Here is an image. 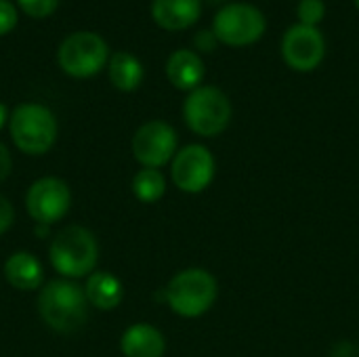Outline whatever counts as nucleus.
Instances as JSON below:
<instances>
[{"instance_id": "nucleus-1", "label": "nucleus", "mask_w": 359, "mask_h": 357, "mask_svg": "<svg viewBox=\"0 0 359 357\" xmlns=\"http://www.w3.org/2000/svg\"><path fill=\"white\" fill-rule=\"evenodd\" d=\"M38 311L42 322L61 335L80 330L88 316V301L84 288L74 280H50L40 288Z\"/></svg>"}, {"instance_id": "nucleus-2", "label": "nucleus", "mask_w": 359, "mask_h": 357, "mask_svg": "<svg viewBox=\"0 0 359 357\" xmlns=\"http://www.w3.org/2000/svg\"><path fill=\"white\" fill-rule=\"evenodd\" d=\"M48 259L53 269L65 280L88 278L99 263V242L90 229L69 225L50 240Z\"/></svg>"}, {"instance_id": "nucleus-3", "label": "nucleus", "mask_w": 359, "mask_h": 357, "mask_svg": "<svg viewBox=\"0 0 359 357\" xmlns=\"http://www.w3.org/2000/svg\"><path fill=\"white\" fill-rule=\"evenodd\" d=\"M219 297L217 278L202 267H189L170 278L164 288V301L172 314L194 320L212 309Z\"/></svg>"}, {"instance_id": "nucleus-4", "label": "nucleus", "mask_w": 359, "mask_h": 357, "mask_svg": "<svg viewBox=\"0 0 359 357\" xmlns=\"http://www.w3.org/2000/svg\"><path fill=\"white\" fill-rule=\"evenodd\" d=\"M233 116V107L225 90L212 84H202L187 93L183 101V120L198 137H219L227 130Z\"/></svg>"}, {"instance_id": "nucleus-5", "label": "nucleus", "mask_w": 359, "mask_h": 357, "mask_svg": "<svg viewBox=\"0 0 359 357\" xmlns=\"http://www.w3.org/2000/svg\"><path fill=\"white\" fill-rule=\"evenodd\" d=\"M11 139L27 156L46 154L57 139V118L40 103H21L8 118Z\"/></svg>"}, {"instance_id": "nucleus-6", "label": "nucleus", "mask_w": 359, "mask_h": 357, "mask_svg": "<svg viewBox=\"0 0 359 357\" xmlns=\"http://www.w3.org/2000/svg\"><path fill=\"white\" fill-rule=\"evenodd\" d=\"M210 27L221 44L244 48L257 44L263 38L267 29V19L263 11H259L250 2H227L215 13Z\"/></svg>"}, {"instance_id": "nucleus-7", "label": "nucleus", "mask_w": 359, "mask_h": 357, "mask_svg": "<svg viewBox=\"0 0 359 357\" xmlns=\"http://www.w3.org/2000/svg\"><path fill=\"white\" fill-rule=\"evenodd\" d=\"M57 59L65 74L74 78H90L105 65L107 44L95 32H74L61 42Z\"/></svg>"}, {"instance_id": "nucleus-8", "label": "nucleus", "mask_w": 359, "mask_h": 357, "mask_svg": "<svg viewBox=\"0 0 359 357\" xmlns=\"http://www.w3.org/2000/svg\"><path fill=\"white\" fill-rule=\"evenodd\" d=\"M217 175V160L202 143L181 147L170 162V179L183 194H202Z\"/></svg>"}, {"instance_id": "nucleus-9", "label": "nucleus", "mask_w": 359, "mask_h": 357, "mask_svg": "<svg viewBox=\"0 0 359 357\" xmlns=\"http://www.w3.org/2000/svg\"><path fill=\"white\" fill-rule=\"evenodd\" d=\"M177 130L164 120H149L133 135V156L143 168H162L179 151Z\"/></svg>"}, {"instance_id": "nucleus-10", "label": "nucleus", "mask_w": 359, "mask_h": 357, "mask_svg": "<svg viewBox=\"0 0 359 357\" xmlns=\"http://www.w3.org/2000/svg\"><path fill=\"white\" fill-rule=\"evenodd\" d=\"M326 57V38L320 27L294 23L282 36L284 63L301 74H309L322 65Z\"/></svg>"}, {"instance_id": "nucleus-11", "label": "nucleus", "mask_w": 359, "mask_h": 357, "mask_svg": "<svg viewBox=\"0 0 359 357\" xmlns=\"http://www.w3.org/2000/svg\"><path fill=\"white\" fill-rule=\"evenodd\" d=\"M72 206V194L63 179L42 177L32 183L25 194V210L38 225L61 221Z\"/></svg>"}, {"instance_id": "nucleus-12", "label": "nucleus", "mask_w": 359, "mask_h": 357, "mask_svg": "<svg viewBox=\"0 0 359 357\" xmlns=\"http://www.w3.org/2000/svg\"><path fill=\"white\" fill-rule=\"evenodd\" d=\"M204 76H206V65L196 50L177 48L175 53H170L166 61V78L175 88L191 93L198 86H202Z\"/></svg>"}, {"instance_id": "nucleus-13", "label": "nucleus", "mask_w": 359, "mask_h": 357, "mask_svg": "<svg viewBox=\"0 0 359 357\" xmlns=\"http://www.w3.org/2000/svg\"><path fill=\"white\" fill-rule=\"evenodd\" d=\"M202 15V0H151L154 21L168 32L191 27Z\"/></svg>"}, {"instance_id": "nucleus-14", "label": "nucleus", "mask_w": 359, "mask_h": 357, "mask_svg": "<svg viewBox=\"0 0 359 357\" xmlns=\"http://www.w3.org/2000/svg\"><path fill=\"white\" fill-rule=\"evenodd\" d=\"M120 349L124 357H162L166 351V339L156 326L139 322L124 330Z\"/></svg>"}, {"instance_id": "nucleus-15", "label": "nucleus", "mask_w": 359, "mask_h": 357, "mask_svg": "<svg viewBox=\"0 0 359 357\" xmlns=\"http://www.w3.org/2000/svg\"><path fill=\"white\" fill-rule=\"evenodd\" d=\"M4 278L15 290H21V292L38 290L44 286V269H42L40 261L25 250L13 252L6 259Z\"/></svg>"}, {"instance_id": "nucleus-16", "label": "nucleus", "mask_w": 359, "mask_h": 357, "mask_svg": "<svg viewBox=\"0 0 359 357\" xmlns=\"http://www.w3.org/2000/svg\"><path fill=\"white\" fill-rule=\"evenodd\" d=\"M84 295H86L88 305H93L101 311H111L122 303L124 288L116 276H111L107 271H93L86 278Z\"/></svg>"}, {"instance_id": "nucleus-17", "label": "nucleus", "mask_w": 359, "mask_h": 357, "mask_svg": "<svg viewBox=\"0 0 359 357\" xmlns=\"http://www.w3.org/2000/svg\"><path fill=\"white\" fill-rule=\"evenodd\" d=\"M143 74H145V69H143L141 61L130 53L120 50L109 59V80L122 93L137 90L139 84L143 82Z\"/></svg>"}, {"instance_id": "nucleus-18", "label": "nucleus", "mask_w": 359, "mask_h": 357, "mask_svg": "<svg viewBox=\"0 0 359 357\" xmlns=\"http://www.w3.org/2000/svg\"><path fill=\"white\" fill-rule=\"evenodd\" d=\"M133 194L143 204H156L166 194V179L158 168H141L133 177Z\"/></svg>"}, {"instance_id": "nucleus-19", "label": "nucleus", "mask_w": 359, "mask_h": 357, "mask_svg": "<svg viewBox=\"0 0 359 357\" xmlns=\"http://www.w3.org/2000/svg\"><path fill=\"white\" fill-rule=\"evenodd\" d=\"M297 17H299V23L318 27L326 17V2L324 0H299Z\"/></svg>"}, {"instance_id": "nucleus-20", "label": "nucleus", "mask_w": 359, "mask_h": 357, "mask_svg": "<svg viewBox=\"0 0 359 357\" xmlns=\"http://www.w3.org/2000/svg\"><path fill=\"white\" fill-rule=\"evenodd\" d=\"M19 2V6L27 13V15H32V17H46V15H50L55 8H57V4H59V0H17Z\"/></svg>"}, {"instance_id": "nucleus-21", "label": "nucleus", "mask_w": 359, "mask_h": 357, "mask_svg": "<svg viewBox=\"0 0 359 357\" xmlns=\"http://www.w3.org/2000/svg\"><path fill=\"white\" fill-rule=\"evenodd\" d=\"M219 38L217 34L212 32V27H202L194 34V46H196V53H212L217 46H219Z\"/></svg>"}, {"instance_id": "nucleus-22", "label": "nucleus", "mask_w": 359, "mask_h": 357, "mask_svg": "<svg viewBox=\"0 0 359 357\" xmlns=\"http://www.w3.org/2000/svg\"><path fill=\"white\" fill-rule=\"evenodd\" d=\"M17 23V11L8 0H0V36L11 32Z\"/></svg>"}, {"instance_id": "nucleus-23", "label": "nucleus", "mask_w": 359, "mask_h": 357, "mask_svg": "<svg viewBox=\"0 0 359 357\" xmlns=\"http://www.w3.org/2000/svg\"><path fill=\"white\" fill-rule=\"evenodd\" d=\"M13 223H15V208L4 196H0V236L6 234Z\"/></svg>"}, {"instance_id": "nucleus-24", "label": "nucleus", "mask_w": 359, "mask_h": 357, "mask_svg": "<svg viewBox=\"0 0 359 357\" xmlns=\"http://www.w3.org/2000/svg\"><path fill=\"white\" fill-rule=\"evenodd\" d=\"M13 170V158H11V151L6 149L4 143H0V183L11 175Z\"/></svg>"}, {"instance_id": "nucleus-25", "label": "nucleus", "mask_w": 359, "mask_h": 357, "mask_svg": "<svg viewBox=\"0 0 359 357\" xmlns=\"http://www.w3.org/2000/svg\"><path fill=\"white\" fill-rule=\"evenodd\" d=\"M6 120H8V109H6L4 103H0V128L6 124Z\"/></svg>"}, {"instance_id": "nucleus-26", "label": "nucleus", "mask_w": 359, "mask_h": 357, "mask_svg": "<svg viewBox=\"0 0 359 357\" xmlns=\"http://www.w3.org/2000/svg\"><path fill=\"white\" fill-rule=\"evenodd\" d=\"M210 2H215V4H221V2H227V0H210Z\"/></svg>"}, {"instance_id": "nucleus-27", "label": "nucleus", "mask_w": 359, "mask_h": 357, "mask_svg": "<svg viewBox=\"0 0 359 357\" xmlns=\"http://www.w3.org/2000/svg\"><path fill=\"white\" fill-rule=\"evenodd\" d=\"M353 2H355V8H358V11H359V0H353Z\"/></svg>"}]
</instances>
